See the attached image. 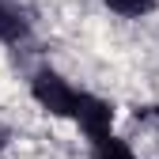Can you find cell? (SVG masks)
Segmentation results:
<instances>
[{"label":"cell","mask_w":159,"mask_h":159,"mask_svg":"<svg viewBox=\"0 0 159 159\" xmlns=\"http://www.w3.org/2000/svg\"><path fill=\"white\" fill-rule=\"evenodd\" d=\"M4 140H8V133H4V129H0V148H4Z\"/></svg>","instance_id":"8992f818"},{"label":"cell","mask_w":159,"mask_h":159,"mask_svg":"<svg viewBox=\"0 0 159 159\" xmlns=\"http://www.w3.org/2000/svg\"><path fill=\"white\" fill-rule=\"evenodd\" d=\"M76 121L84 125V133L91 136V140H102V136H110V121H114V110L110 102H102V98H95L87 91H80V102H76Z\"/></svg>","instance_id":"7a4b0ae2"},{"label":"cell","mask_w":159,"mask_h":159,"mask_svg":"<svg viewBox=\"0 0 159 159\" xmlns=\"http://www.w3.org/2000/svg\"><path fill=\"white\" fill-rule=\"evenodd\" d=\"M95 159H136L129 152L125 140H117V136H102V140H95Z\"/></svg>","instance_id":"277c9868"},{"label":"cell","mask_w":159,"mask_h":159,"mask_svg":"<svg viewBox=\"0 0 159 159\" xmlns=\"http://www.w3.org/2000/svg\"><path fill=\"white\" fill-rule=\"evenodd\" d=\"M34 98H38L49 114L72 117V114H76V102H80V91L68 87L57 72H38V76H34Z\"/></svg>","instance_id":"6da1fadb"},{"label":"cell","mask_w":159,"mask_h":159,"mask_svg":"<svg viewBox=\"0 0 159 159\" xmlns=\"http://www.w3.org/2000/svg\"><path fill=\"white\" fill-rule=\"evenodd\" d=\"M30 34L27 27V19L19 15V8H8V4H0V42H23V38Z\"/></svg>","instance_id":"3957f363"},{"label":"cell","mask_w":159,"mask_h":159,"mask_svg":"<svg viewBox=\"0 0 159 159\" xmlns=\"http://www.w3.org/2000/svg\"><path fill=\"white\" fill-rule=\"evenodd\" d=\"M106 4L117 11V15H144L155 8V0H106Z\"/></svg>","instance_id":"5b68a950"}]
</instances>
